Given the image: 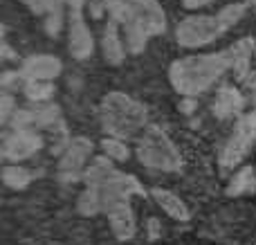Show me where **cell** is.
Returning a JSON list of instances; mask_svg holds the SVG:
<instances>
[{
    "label": "cell",
    "mask_w": 256,
    "mask_h": 245,
    "mask_svg": "<svg viewBox=\"0 0 256 245\" xmlns=\"http://www.w3.org/2000/svg\"><path fill=\"white\" fill-rule=\"evenodd\" d=\"M236 66L234 45L214 54H196V56L178 58L168 68V81L182 97L194 99L209 90L227 70Z\"/></svg>",
    "instance_id": "6da1fadb"
},
{
    "label": "cell",
    "mask_w": 256,
    "mask_h": 245,
    "mask_svg": "<svg viewBox=\"0 0 256 245\" xmlns=\"http://www.w3.org/2000/svg\"><path fill=\"white\" fill-rule=\"evenodd\" d=\"M245 14V4L236 2L220 9L218 14H198V16H186L178 22L176 38L182 48H202L212 40L220 38L227 30L236 25Z\"/></svg>",
    "instance_id": "7a4b0ae2"
},
{
    "label": "cell",
    "mask_w": 256,
    "mask_h": 245,
    "mask_svg": "<svg viewBox=\"0 0 256 245\" xmlns=\"http://www.w3.org/2000/svg\"><path fill=\"white\" fill-rule=\"evenodd\" d=\"M132 194H142V187L132 176H126L122 171H112L104 180L92 182L86 187V192L79 196V212L86 216L110 212L115 207L128 202Z\"/></svg>",
    "instance_id": "3957f363"
},
{
    "label": "cell",
    "mask_w": 256,
    "mask_h": 245,
    "mask_svg": "<svg viewBox=\"0 0 256 245\" xmlns=\"http://www.w3.org/2000/svg\"><path fill=\"white\" fill-rule=\"evenodd\" d=\"M99 120L110 138L128 140L146 126V108L124 92H110L102 99Z\"/></svg>",
    "instance_id": "277c9868"
},
{
    "label": "cell",
    "mask_w": 256,
    "mask_h": 245,
    "mask_svg": "<svg viewBox=\"0 0 256 245\" xmlns=\"http://www.w3.org/2000/svg\"><path fill=\"white\" fill-rule=\"evenodd\" d=\"M137 158L142 164L153 171L173 174V171L182 169V156L178 146L158 126H148L142 133V138L137 140Z\"/></svg>",
    "instance_id": "5b68a950"
},
{
    "label": "cell",
    "mask_w": 256,
    "mask_h": 245,
    "mask_svg": "<svg viewBox=\"0 0 256 245\" xmlns=\"http://www.w3.org/2000/svg\"><path fill=\"white\" fill-rule=\"evenodd\" d=\"M112 18L130 20L146 36H158L166 30V14L158 0H122L110 7Z\"/></svg>",
    "instance_id": "8992f818"
},
{
    "label": "cell",
    "mask_w": 256,
    "mask_h": 245,
    "mask_svg": "<svg viewBox=\"0 0 256 245\" xmlns=\"http://www.w3.org/2000/svg\"><path fill=\"white\" fill-rule=\"evenodd\" d=\"M256 144V110L243 115L234 126V133L225 142L220 151V166L222 169H236L240 162L248 158Z\"/></svg>",
    "instance_id": "52a82bcc"
},
{
    "label": "cell",
    "mask_w": 256,
    "mask_h": 245,
    "mask_svg": "<svg viewBox=\"0 0 256 245\" xmlns=\"http://www.w3.org/2000/svg\"><path fill=\"white\" fill-rule=\"evenodd\" d=\"M68 50L74 58L86 61L94 50V40L84 18L81 0H70V20H68Z\"/></svg>",
    "instance_id": "ba28073f"
},
{
    "label": "cell",
    "mask_w": 256,
    "mask_h": 245,
    "mask_svg": "<svg viewBox=\"0 0 256 245\" xmlns=\"http://www.w3.org/2000/svg\"><path fill=\"white\" fill-rule=\"evenodd\" d=\"M92 156V142L88 138H72L68 146L63 148V156L58 160V169L66 178H79L88 169V160Z\"/></svg>",
    "instance_id": "9c48e42d"
},
{
    "label": "cell",
    "mask_w": 256,
    "mask_h": 245,
    "mask_svg": "<svg viewBox=\"0 0 256 245\" xmlns=\"http://www.w3.org/2000/svg\"><path fill=\"white\" fill-rule=\"evenodd\" d=\"M40 146H43V140H40V135H36L34 130H14V133L4 135L2 158L18 164V162L32 158Z\"/></svg>",
    "instance_id": "30bf717a"
},
{
    "label": "cell",
    "mask_w": 256,
    "mask_h": 245,
    "mask_svg": "<svg viewBox=\"0 0 256 245\" xmlns=\"http://www.w3.org/2000/svg\"><path fill=\"white\" fill-rule=\"evenodd\" d=\"M63 66L52 54H34L20 68L22 81H52L61 74Z\"/></svg>",
    "instance_id": "8fae6325"
},
{
    "label": "cell",
    "mask_w": 256,
    "mask_h": 245,
    "mask_svg": "<svg viewBox=\"0 0 256 245\" xmlns=\"http://www.w3.org/2000/svg\"><path fill=\"white\" fill-rule=\"evenodd\" d=\"M56 117H58L56 106H40V104H36V108L16 110V115H14V126H16V130H34V128H40V126L54 124Z\"/></svg>",
    "instance_id": "7c38bea8"
},
{
    "label": "cell",
    "mask_w": 256,
    "mask_h": 245,
    "mask_svg": "<svg viewBox=\"0 0 256 245\" xmlns=\"http://www.w3.org/2000/svg\"><path fill=\"white\" fill-rule=\"evenodd\" d=\"M120 32H122V27L115 18L108 20L106 30H104L102 50H104V58H106V63H110V66H120V63H124L126 52H128L126 43H124V36H122Z\"/></svg>",
    "instance_id": "4fadbf2b"
},
{
    "label": "cell",
    "mask_w": 256,
    "mask_h": 245,
    "mask_svg": "<svg viewBox=\"0 0 256 245\" xmlns=\"http://www.w3.org/2000/svg\"><path fill=\"white\" fill-rule=\"evenodd\" d=\"M108 220H110V230L120 241H130L137 232V220H135V212L132 207L124 202V205L115 207L108 212Z\"/></svg>",
    "instance_id": "5bb4252c"
},
{
    "label": "cell",
    "mask_w": 256,
    "mask_h": 245,
    "mask_svg": "<svg viewBox=\"0 0 256 245\" xmlns=\"http://www.w3.org/2000/svg\"><path fill=\"white\" fill-rule=\"evenodd\" d=\"M150 196H153V200L158 202V207L164 212L166 216H171L173 220H180V223H186L189 220V207H186V202L182 200L178 194L168 192V189H150Z\"/></svg>",
    "instance_id": "9a60e30c"
},
{
    "label": "cell",
    "mask_w": 256,
    "mask_h": 245,
    "mask_svg": "<svg viewBox=\"0 0 256 245\" xmlns=\"http://www.w3.org/2000/svg\"><path fill=\"white\" fill-rule=\"evenodd\" d=\"M243 94L234 88V86H222L216 92V99H214V115L218 120H230V117H236L240 110H243Z\"/></svg>",
    "instance_id": "2e32d148"
},
{
    "label": "cell",
    "mask_w": 256,
    "mask_h": 245,
    "mask_svg": "<svg viewBox=\"0 0 256 245\" xmlns=\"http://www.w3.org/2000/svg\"><path fill=\"white\" fill-rule=\"evenodd\" d=\"M256 189V171L252 166H243V169L234 171V178L230 180L227 187V196H240V194H250Z\"/></svg>",
    "instance_id": "e0dca14e"
},
{
    "label": "cell",
    "mask_w": 256,
    "mask_h": 245,
    "mask_svg": "<svg viewBox=\"0 0 256 245\" xmlns=\"http://www.w3.org/2000/svg\"><path fill=\"white\" fill-rule=\"evenodd\" d=\"M22 92H25V97L30 99V102L43 104L54 94V84L52 81H25Z\"/></svg>",
    "instance_id": "ac0fdd59"
},
{
    "label": "cell",
    "mask_w": 256,
    "mask_h": 245,
    "mask_svg": "<svg viewBox=\"0 0 256 245\" xmlns=\"http://www.w3.org/2000/svg\"><path fill=\"white\" fill-rule=\"evenodd\" d=\"M2 180L12 189H25L32 180V174L20 164H7L2 171Z\"/></svg>",
    "instance_id": "d6986e66"
},
{
    "label": "cell",
    "mask_w": 256,
    "mask_h": 245,
    "mask_svg": "<svg viewBox=\"0 0 256 245\" xmlns=\"http://www.w3.org/2000/svg\"><path fill=\"white\" fill-rule=\"evenodd\" d=\"M102 148H104V156L112 162H126L128 156H130L126 142L124 140H117V138H106L102 142Z\"/></svg>",
    "instance_id": "ffe728a7"
},
{
    "label": "cell",
    "mask_w": 256,
    "mask_h": 245,
    "mask_svg": "<svg viewBox=\"0 0 256 245\" xmlns=\"http://www.w3.org/2000/svg\"><path fill=\"white\" fill-rule=\"evenodd\" d=\"M61 25H63V12H61V4H58V7H54L52 12L48 14V20H45V30H48V34L56 36L58 32H61Z\"/></svg>",
    "instance_id": "44dd1931"
},
{
    "label": "cell",
    "mask_w": 256,
    "mask_h": 245,
    "mask_svg": "<svg viewBox=\"0 0 256 245\" xmlns=\"http://www.w3.org/2000/svg\"><path fill=\"white\" fill-rule=\"evenodd\" d=\"M110 7H112L110 0H88L90 18H94V20H102L106 16V12H110Z\"/></svg>",
    "instance_id": "7402d4cb"
},
{
    "label": "cell",
    "mask_w": 256,
    "mask_h": 245,
    "mask_svg": "<svg viewBox=\"0 0 256 245\" xmlns=\"http://www.w3.org/2000/svg\"><path fill=\"white\" fill-rule=\"evenodd\" d=\"M14 108H16V102L12 94H2V102H0V122L2 124H9L14 120V115H16Z\"/></svg>",
    "instance_id": "603a6c76"
},
{
    "label": "cell",
    "mask_w": 256,
    "mask_h": 245,
    "mask_svg": "<svg viewBox=\"0 0 256 245\" xmlns=\"http://www.w3.org/2000/svg\"><path fill=\"white\" fill-rule=\"evenodd\" d=\"M34 14H50L54 7L61 4V0H22Z\"/></svg>",
    "instance_id": "cb8c5ba5"
},
{
    "label": "cell",
    "mask_w": 256,
    "mask_h": 245,
    "mask_svg": "<svg viewBox=\"0 0 256 245\" xmlns=\"http://www.w3.org/2000/svg\"><path fill=\"white\" fill-rule=\"evenodd\" d=\"M214 0H184V7L186 9H200V7H207L212 4Z\"/></svg>",
    "instance_id": "d4e9b609"
},
{
    "label": "cell",
    "mask_w": 256,
    "mask_h": 245,
    "mask_svg": "<svg viewBox=\"0 0 256 245\" xmlns=\"http://www.w3.org/2000/svg\"><path fill=\"white\" fill-rule=\"evenodd\" d=\"M180 110H186V112L194 110V99H184V102L180 104Z\"/></svg>",
    "instance_id": "484cf974"
},
{
    "label": "cell",
    "mask_w": 256,
    "mask_h": 245,
    "mask_svg": "<svg viewBox=\"0 0 256 245\" xmlns=\"http://www.w3.org/2000/svg\"><path fill=\"white\" fill-rule=\"evenodd\" d=\"M248 2H250V4H256V0H248Z\"/></svg>",
    "instance_id": "4316f807"
}]
</instances>
